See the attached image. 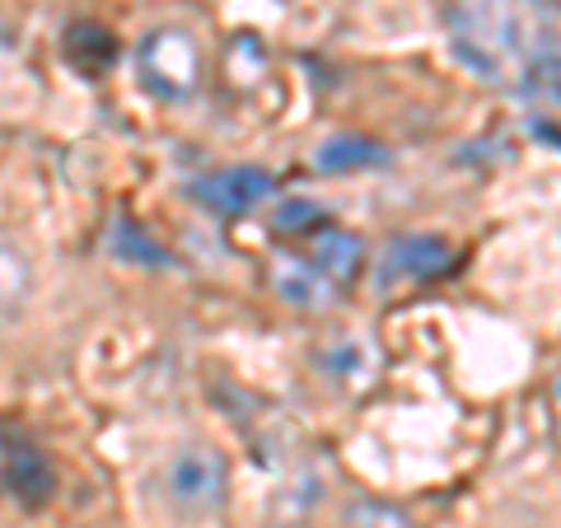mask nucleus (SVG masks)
<instances>
[{
  "instance_id": "1",
  "label": "nucleus",
  "mask_w": 561,
  "mask_h": 528,
  "mask_svg": "<svg viewBox=\"0 0 561 528\" xmlns=\"http://www.w3.org/2000/svg\"><path fill=\"white\" fill-rule=\"evenodd\" d=\"M136 76L154 99L179 103L197 90V43L183 28H154L136 47Z\"/></svg>"
},
{
  "instance_id": "2",
  "label": "nucleus",
  "mask_w": 561,
  "mask_h": 528,
  "mask_svg": "<svg viewBox=\"0 0 561 528\" xmlns=\"http://www.w3.org/2000/svg\"><path fill=\"white\" fill-rule=\"evenodd\" d=\"M230 491V468L210 445H187L164 463V496L183 515H216Z\"/></svg>"
},
{
  "instance_id": "3",
  "label": "nucleus",
  "mask_w": 561,
  "mask_h": 528,
  "mask_svg": "<svg viewBox=\"0 0 561 528\" xmlns=\"http://www.w3.org/2000/svg\"><path fill=\"white\" fill-rule=\"evenodd\" d=\"M276 192V179L257 164H239V169H220L210 179L192 183V197H197L206 210H220V216H243L257 202H267Z\"/></svg>"
},
{
  "instance_id": "4",
  "label": "nucleus",
  "mask_w": 561,
  "mask_h": 528,
  "mask_svg": "<svg viewBox=\"0 0 561 528\" xmlns=\"http://www.w3.org/2000/svg\"><path fill=\"white\" fill-rule=\"evenodd\" d=\"M0 482H5V491L20 505H43L51 496V486H57L47 454H38L20 435H0Z\"/></svg>"
},
{
  "instance_id": "5",
  "label": "nucleus",
  "mask_w": 561,
  "mask_h": 528,
  "mask_svg": "<svg viewBox=\"0 0 561 528\" xmlns=\"http://www.w3.org/2000/svg\"><path fill=\"white\" fill-rule=\"evenodd\" d=\"M454 262L449 243L435 239V234H398L389 249H383V262H379V280H426V276H440Z\"/></svg>"
},
{
  "instance_id": "6",
  "label": "nucleus",
  "mask_w": 561,
  "mask_h": 528,
  "mask_svg": "<svg viewBox=\"0 0 561 528\" xmlns=\"http://www.w3.org/2000/svg\"><path fill=\"white\" fill-rule=\"evenodd\" d=\"M389 164V150L370 136H328L319 150H313V169L323 173H351V169H383Z\"/></svg>"
},
{
  "instance_id": "7",
  "label": "nucleus",
  "mask_w": 561,
  "mask_h": 528,
  "mask_svg": "<svg viewBox=\"0 0 561 528\" xmlns=\"http://www.w3.org/2000/svg\"><path fill=\"white\" fill-rule=\"evenodd\" d=\"M276 290L280 299L300 309H323L328 295H332V280L323 276L319 262H300V257H280L276 262Z\"/></svg>"
},
{
  "instance_id": "8",
  "label": "nucleus",
  "mask_w": 561,
  "mask_h": 528,
  "mask_svg": "<svg viewBox=\"0 0 561 528\" xmlns=\"http://www.w3.org/2000/svg\"><path fill=\"white\" fill-rule=\"evenodd\" d=\"M66 57H70V66H76L80 76H103V70L113 66V57H117V43H113V33L99 28V24H70Z\"/></svg>"
},
{
  "instance_id": "9",
  "label": "nucleus",
  "mask_w": 561,
  "mask_h": 528,
  "mask_svg": "<svg viewBox=\"0 0 561 528\" xmlns=\"http://www.w3.org/2000/svg\"><path fill=\"white\" fill-rule=\"evenodd\" d=\"M313 262L323 267L328 280L356 276V267H360V239L346 234V230H323L319 239H313Z\"/></svg>"
},
{
  "instance_id": "10",
  "label": "nucleus",
  "mask_w": 561,
  "mask_h": 528,
  "mask_svg": "<svg viewBox=\"0 0 561 528\" xmlns=\"http://www.w3.org/2000/svg\"><path fill=\"white\" fill-rule=\"evenodd\" d=\"M113 253L117 257H127L131 267H173V257H169V249H160L140 225H131V220H117L113 225Z\"/></svg>"
},
{
  "instance_id": "11",
  "label": "nucleus",
  "mask_w": 561,
  "mask_h": 528,
  "mask_svg": "<svg viewBox=\"0 0 561 528\" xmlns=\"http://www.w3.org/2000/svg\"><path fill=\"white\" fill-rule=\"evenodd\" d=\"M323 225V206L319 202H280V210H276V230L280 234H305V230H319Z\"/></svg>"
},
{
  "instance_id": "12",
  "label": "nucleus",
  "mask_w": 561,
  "mask_h": 528,
  "mask_svg": "<svg viewBox=\"0 0 561 528\" xmlns=\"http://www.w3.org/2000/svg\"><path fill=\"white\" fill-rule=\"evenodd\" d=\"M24 280H28V267H24V257L20 249L0 234V299H14L24 290Z\"/></svg>"
},
{
  "instance_id": "13",
  "label": "nucleus",
  "mask_w": 561,
  "mask_h": 528,
  "mask_svg": "<svg viewBox=\"0 0 561 528\" xmlns=\"http://www.w3.org/2000/svg\"><path fill=\"white\" fill-rule=\"evenodd\" d=\"M552 402H557V416H561V369H557V379H552Z\"/></svg>"
}]
</instances>
